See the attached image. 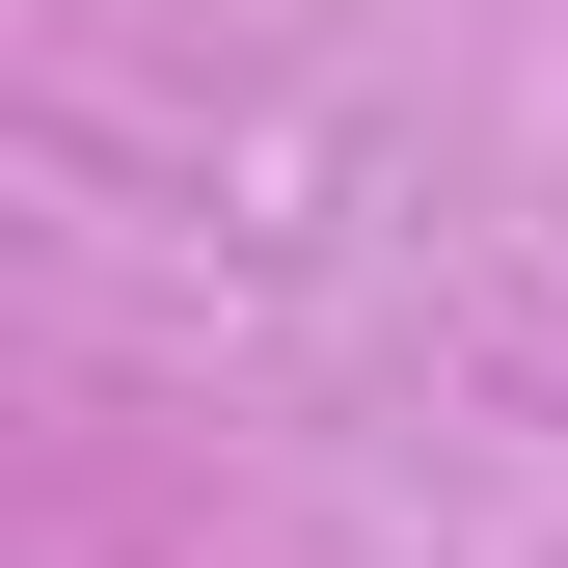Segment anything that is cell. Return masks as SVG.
<instances>
[]
</instances>
